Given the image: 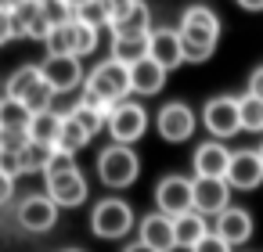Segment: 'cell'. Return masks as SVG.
<instances>
[{
	"label": "cell",
	"mask_w": 263,
	"mask_h": 252,
	"mask_svg": "<svg viewBox=\"0 0 263 252\" xmlns=\"http://www.w3.org/2000/svg\"><path fill=\"white\" fill-rule=\"evenodd\" d=\"M180 47H184V62L198 65V62H209L213 51H216V40H220V18L213 8L205 4H191L184 15H180Z\"/></svg>",
	"instance_id": "obj_1"
},
{
	"label": "cell",
	"mask_w": 263,
	"mask_h": 252,
	"mask_svg": "<svg viewBox=\"0 0 263 252\" xmlns=\"http://www.w3.org/2000/svg\"><path fill=\"white\" fill-rule=\"evenodd\" d=\"M83 94H90V98H98L101 105H119V101H126V94H134L130 90V69L126 65H119L116 58H105V62H98L90 72H87V83H83Z\"/></svg>",
	"instance_id": "obj_2"
},
{
	"label": "cell",
	"mask_w": 263,
	"mask_h": 252,
	"mask_svg": "<svg viewBox=\"0 0 263 252\" xmlns=\"http://www.w3.org/2000/svg\"><path fill=\"white\" fill-rule=\"evenodd\" d=\"M98 177H101V184L112 187V191L130 187V184L141 177V159H137V151H134L130 144H108V148H101V155H98Z\"/></svg>",
	"instance_id": "obj_3"
},
{
	"label": "cell",
	"mask_w": 263,
	"mask_h": 252,
	"mask_svg": "<svg viewBox=\"0 0 263 252\" xmlns=\"http://www.w3.org/2000/svg\"><path fill=\"white\" fill-rule=\"evenodd\" d=\"M137 227V216L130 209V202L123 198H101L94 209H90V230L105 241H116V238H126L130 230Z\"/></svg>",
	"instance_id": "obj_4"
},
{
	"label": "cell",
	"mask_w": 263,
	"mask_h": 252,
	"mask_svg": "<svg viewBox=\"0 0 263 252\" xmlns=\"http://www.w3.org/2000/svg\"><path fill=\"white\" fill-rule=\"evenodd\" d=\"M105 130H108L112 144H130V148H134V144L144 137V130H148V112H144V105H137V101H119V105H112L108 115H105Z\"/></svg>",
	"instance_id": "obj_5"
},
{
	"label": "cell",
	"mask_w": 263,
	"mask_h": 252,
	"mask_svg": "<svg viewBox=\"0 0 263 252\" xmlns=\"http://www.w3.org/2000/svg\"><path fill=\"white\" fill-rule=\"evenodd\" d=\"M155 209L170 220L184 216L195 209V177H180V173H170L155 184Z\"/></svg>",
	"instance_id": "obj_6"
},
{
	"label": "cell",
	"mask_w": 263,
	"mask_h": 252,
	"mask_svg": "<svg viewBox=\"0 0 263 252\" xmlns=\"http://www.w3.org/2000/svg\"><path fill=\"white\" fill-rule=\"evenodd\" d=\"M202 123H205V130L213 133V141L238 137V130H241V119H238V98H231V94L209 98L205 108H202Z\"/></svg>",
	"instance_id": "obj_7"
},
{
	"label": "cell",
	"mask_w": 263,
	"mask_h": 252,
	"mask_svg": "<svg viewBox=\"0 0 263 252\" xmlns=\"http://www.w3.org/2000/svg\"><path fill=\"white\" fill-rule=\"evenodd\" d=\"M40 72H44V80H47V87H51L54 94H69V90H76L80 83H87L83 62H80L76 54H47V58L40 62Z\"/></svg>",
	"instance_id": "obj_8"
},
{
	"label": "cell",
	"mask_w": 263,
	"mask_h": 252,
	"mask_svg": "<svg viewBox=\"0 0 263 252\" xmlns=\"http://www.w3.org/2000/svg\"><path fill=\"white\" fill-rule=\"evenodd\" d=\"M44 195L58 209H76V205L87 202L90 187H87V177L80 169H72V173H47L44 177Z\"/></svg>",
	"instance_id": "obj_9"
},
{
	"label": "cell",
	"mask_w": 263,
	"mask_h": 252,
	"mask_svg": "<svg viewBox=\"0 0 263 252\" xmlns=\"http://www.w3.org/2000/svg\"><path fill=\"white\" fill-rule=\"evenodd\" d=\"M155 130H159L162 141H170V144H184V141L195 133V112H191L184 101H170V105L159 108V115H155Z\"/></svg>",
	"instance_id": "obj_10"
},
{
	"label": "cell",
	"mask_w": 263,
	"mask_h": 252,
	"mask_svg": "<svg viewBox=\"0 0 263 252\" xmlns=\"http://www.w3.org/2000/svg\"><path fill=\"white\" fill-rule=\"evenodd\" d=\"M231 155L223 141H202L191 155V169L195 177H213V180H227V166H231Z\"/></svg>",
	"instance_id": "obj_11"
},
{
	"label": "cell",
	"mask_w": 263,
	"mask_h": 252,
	"mask_svg": "<svg viewBox=\"0 0 263 252\" xmlns=\"http://www.w3.org/2000/svg\"><path fill=\"white\" fill-rule=\"evenodd\" d=\"M18 223H22L29 234H47V230H54V223H58V205H54L47 195H29V198L18 205Z\"/></svg>",
	"instance_id": "obj_12"
},
{
	"label": "cell",
	"mask_w": 263,
	"mask_h": 252,
	"mask_svg": "<svg viewBox=\"0 0 263 252\" xmlns=\"http://www.w3.org/2000/svg\"><path fill=\"white\" fill-rule=\"evenodd\" d=\"M223 209H231V184L213 177H195V212L220 216Z\"/></svg>",
	"instance_id": "obj_13"
},
{
	"label": "cell",
	"mask_w": 263,
	"mask_h": 252,
	"mask_svg": "<svg viewBox=\"0 0 263 252\" xmlns=\"http://www.w3.org/2000/svg\"><path fill=\"white\" fill-rule=\"evenodd\" d=\"M227 184H231V191H256L263 184L259 151H234L231 166H227Z\"/></svg>",
	"instance_id": "obj_14"
},
{
	"label": "cell",
	"mask_w": 263,
	"mask_h": 252,
	"mask_svg": "<svg viewBox=\"0 0 263 252\" xmlns=\"http://www.w3.org/2000/svg\"><path fill=\"white\" fill-rule=\"evenodd\" d=\"M148 58L155 65H162L166 72H173L177 65H184L180 33L177 29H152V36H148Z\"/></svg>",
	"instance_id": "obj_15"
},
{
	"label": "cell",
	"mask_w": 263,
	"mask_h": 252,
	"mask_svg": "<svg viewBox=\"0 0 263 252\" xmlns=\"http://www.w3.org/2000/svg\"><path fill=\"white\" fill-rule=\"evenodd\" d=\"M252 227H256V220H252V212L249 209H241V205H231V209H223L220 216H216V234L234 248V245H245L249 238H252Z\"/></svg>",
	"instance_id": "obj_16"
},
{
	"label": "cell",
	"mask_w": 263,
	"mask_h": 252,
	"mask_svg": "<svg viewBox=\"0 0 263 252\" xmlns=\"http://www.w3.org/2000/svg\"><path fill=\"white\" fill-rule=\"evenodd\" d=\"M137 241H144V245H148V248H155V252H173V248H177L173 220H170V216H162L159 209H155V212H148V216H141V234H137Z\"/></svg>",
	"instance_id": "obj_17"
},
{
	"label": "cell",
	"mask_w": 263,
	"mask_h": 252,
	"mask_svg": "<svg viewBox=\"0 0 263 252\" xmlns=\"http://www.w3.org/2000/svg\"><path fill=\"white\" fill-rule=\"evenodd\" d=\"M166 69L162 65H155L152 58H144V62H137L134 69H130V90L137 94V98H152V94H159L162 87H166Z\"/></svg>",
	"instance_id": "obj_18"
},
{
	"label": "cell",
	"mask_w": 263,
	"mask_h": 252,
	"mask_svg": "<svg viewBox=\"0 0 263 252\" xmlns=\"http://www.w3.org/2000/svg\"><path fill=\"white\" fill-rule=\"evenodd\" d=\"M40 87H44V72H40V65H22V69H15V76H8V83H4V98L26 105Z\"/></svg>",
	"instance_id": "obj_19"
},
{
	"label": "cell",
	"mask_w": 263,
	"mask_h": 252,
	"mask_svg": "<svg viewBox=\"0 0 263 252\" xmlns=\"http://www.w3.org/2000/svg\"><path fill=\"white\" fill-rule=\"evenodd\" d=\"M112 40H123V36H152V8L144 4V0H137V8L130 15H123L119 22L108 26Z\"/></svg>",
	"instance_id": "obj_20"
},
{
	"label": "cell",
	"mask_w": 263,
	"mask_h": 252,
	"mask_svg": "<svg viewBox=\"0 0 263 252\" xmlns=\"http://www.w3.org/2000/svg\"><path fill=\"white\" fill-rule=\"evenodd\" d=\"M62 123H65V115L62 112H54V108H47V112H33V119H29V141H36V144H47V148H58V133H62Z\"/></svg>",
	"instance_id": "obj_21"
},
{
	"label": "cell",
	"mask_w": 263,
	"mask_h": 252,
	"mask_svg": "<svg viewBox=\"0 0 263 252\" xmlns=\"http://www.w3.org/2000/svg\"><path fill=\"white\" fill-rule=\"evenodd\" d=\"M69 115H72V119H76V123L90 133V137H94V133H101V130H105L108 105H101V101H98V98H90V94H83V98L69 108Z\"/></svg>",
	"instance_id": "obj_22"
},
{
	"label": "cell",
	"mask_w": 263,
	"mask_h": 252,
	"mask_svg": "<svg viewBox=\"0 0 263 252\" xmlns=\"http://www.w3.org/2000/svg\"><path fill=\"white\" fill-rule=\"evenodd\" d=\"M173 234H177V245L191 252V248L209 234V220H205L202 212H195V209H191V212H184V216H177V220H173Z\"/></svg>",
	"instance_id": "obj_23"
},
{
	"label": "cell",
	"mask_w": 263,
	"mask_h": 252,
	"mask_svg": "<svg viewBox=\"0 0 263 252\" xmlns=\"http://www.w3.org/2000/svg\"><path fill=\"white\" fill-rule=\"evenodd\" d=\"M112 58L126 69H134L137 62L148 58V36H123V40H112Z\"/></svg>",
	"instance_id": "obj_24"
},
{
	"label": "cell",
	"mask_w": 263,
	"mask_h": 252,
	"mask_svg": "<svg viewBox=\"0 0 263 252\" xmlns=\"http://www.w3.org/2000/svg\"><path fill=\"white\" fill-rule=\"evenodd\" d=\"M8 18H11V33L15 36H29L33 22L40 18V0H15V8L8 11Z\"/></svg>",
	"instance_id": "obj_25"
},
{
	"label": "cell",
	"mask_w": 263,
	"mask_h": 252,
	"mask_svg": "<svg viewBox=\"0 0 263 252\" xmlns=\"http://www.w3.org/2000/svg\"><path fill=\"white\" fill-rule=\"evenodd\" d=\"M29 119H33V112L22 101L0 98V130H29Z\"/></svg>",
	"instance_id": "obj_26"
},
{
	"label": "cell",
	"mask_w": 263,
	"mask_h": 252,
	"mask_svg": "<svg viewBox=\"0 0 263 252\" xmlns=\"http://www.w3.org/2000/svg\"><path fill=\"white\" fill-rule=\"evenodd\" d=\"M90 144V133L65 112V123H62V133H58V151H69V155H76L80 148H87Z\"/></svg>",
	"instance_id": "obj_27"
},
{
	"label": "cell",
	"mask_w": 263,
	"mask_h": 252,
	"mask_svg": "<svg viewBox=\"0 0 263 252\" xmlns=\"http://www.w3.org/2000/svg\"><path fill=\"white\" fill-rule=\"evenodd\" d=\"M51 155H54V148L29 141V144L18 151V166H22V173H44V169H47V162H51Z\"/></svg>",
	"instance_id": "obj_28"
},
{
	"label": "cell",
	"mask_w": 263,
	"mask_h": 252,
	"mask_svg": "<svg viewBox=\"0 0 263 252\" xmlns=\"http://www.w3.org/2000/svg\"><path fill=\"white\" fill-rule=\"evenodd\" d=\"M238 119H241L245 133H259L263 130V101L252 94H241L238 98Z\"/></svg>",
	"instance_id": "obj_29"
},
{
	"label": "cell",
	"mask_w": 263,
	"mask_h": 252,
	"mask_svg": "<svg viewBox=\"0 0 263 252\" xmlns=\"http://www.w3.org/2000/svg\"><path fill=\"white\" fill-rule=\"evenodd\" d=\"M44 47H47V54H76V26L69 22V26L51 29V36L44 40Z\"/></svg>",
	"instance_id": "obj_30"
},
{
	"label": "cell",
	"mask_w": 263,
	"mask_h": 252,
	"mask_svg": "<svg viewBox=\"0 0 263 252\" xmlns=\"http://www.w3.org/2000/svg\"><path fill=\"white\" fill-rule=\"evenodd\" d=\"M40 15L51 22V29H58V26H69V22H76V11L65 4V0H40Z\"/></svg>",
	"instance_id": "obj_31"
},
{
	"label": "cell",
	"mask_w": 263,
	"mask_h": 252,
	"mask_svg": "<svg viewBox=\"0 0 263 252\" xmlns=\"http://www.w3.org/2000/svg\"><path fill=\"white\" fill-rule=\"evenodd\" d=\"M76 22L94 26V29H108V11H105V4H101V0H90V4L76 8Z\"/></svg>",
	"instance_id": "obj_32"
},
{
	"label": "cell",
	"mask_w": 263,
	"mask_h": 252,
	"mask_svg": "<svg viewBox=\"0 0 263 252\" xmlns=\"http://www.w3.org/2000/svg\"><path fill=\"white\" fill-rule=\"evenodd\" d=\"M72 26H76V58L83 62L87 54H94V51H98V36H101V29L83 26V22H72Z\"/></svg>",
	"instance_id": "obj_33"
},
{
	"label": "cell",
	"mask_w": 263,
	"mask_h": 252,
	"mask_svg": "<svg viewBox=\"0 0 263 252\" xmlns=\"http://www.w3.org/2000/svg\"><path fill=\"white\" fill-rule=\"evenodd\" d=\"M72 169H80V166H76V155H69V151H58V148H54V155H51V162H47L44 177H47V173H72Z\"/></svg>",
	"instance_id": "obj_34"
},
{
	"label": "cell",
	"mask_w": 263,
	"mask_h": 252,
	"mask_svg": "<svg viewBox=\"0 0 263 252\" xmlns=\"http://www.w3.org/2000/svg\"><path fill=\"white\" fill-rule=\"evenodd\" d=\"M29 144L26 130H0V151H22Z\"/></svg>",
	"instance_id": "obj_35"
},
{
	"label": "cell",
	"mask_w": 263,
	"mask_h": 252,
	"mask_svg": "<svg viewBox=\"0 0 263 252\" xmlns=\"http://www.w3.org/2000/svg\"><path fill=\"white\" fill-rule=\"evenodd\" d=\"M105 4V11H108V26L112 22H119L123 15H130L134 8H137V0H101Z\"/></svg>",
	"instance_id": "obj_36"
},
{
	"label": "cell",
	"mask_w": 263,
	"mask_h": 252,
	"mask_svg": "<svg viewBox=\"0 0 263 252\" xmlns=\"http://www.w3.org/2000/svg\"><path fill=\"white\" fill-rule=\"evenodd\" d=\"M191 252H234V248H231V245H227V241H223L216 230H209V234H205V238H202V241H198Z\"/></svg>",
	"instance_id": "obj_37"
},
{
	"label": "cell",
	"mask_w": 263,
	"mask_h": 252,
	"mask_svg": "<svg viewBox=\"0 0 263 252\" xmlns=\"http://www.w3.org/2000/svg\"><path fill=\"white\" fill-rule=\"evenodd\" d=\"M0 173L18 180L22 177V166H18V151H0Z\"/></svg>",
	"instance_id": "obj_38"
},
{
	"label": "cell",
	"mask_w": 263,
	"mask_h": 252,
	"mask_svg": "<svg viewBox=\"0 0 263 252\" xmlns=\"http://www.w3.org/2000/svg\"><path fill=\"white\" fill-rule=\"evenodd\" d=\"M245 94H252V98H259V101H263V65H259V69H252V76H249V87H245Z\"/></svg>",
	"instance_id": "obj_39"
},
{
	"label": "cell",
	"mask_w": 263,
	"mask_h": 252,
	"mask_svg": "<svg viewBox=\"0 0 263 252\" xmlns=\"http://www.w3.org/2000/svg\"><path fill=\"white\" fill-rule=\"evenodd\" d=\"M11 191H15V180L0 173V205H4V202H11Z\"/></svg>",
	"instance_id": "obj_40"
},
{
	"label": "cell",
	"mask_w": 263,
	"mask_h": 252,
	"mask_svg": "<svg viewBox=\"0 0 263 252\" xmlns=\"http://www.w3.org/2000/svg\"><path fill=\"white\" fill-rule=\"evenodd\" d=\"M15 33H11V18H8V11H0V44H8Z\"/></svg>",
	"instance_id": "obj_41"
},
{
	"label": "cell",
	"mask_w": 263,
	"mask_h": 252,
	"mask_svg": "<svg viewBox=\"0 0 263 252\" xmlns=\"http://www.w3.org/2000/svg\"><path fill=\"white\" fill-rule=\"evenodd\" d=\"M123 252H155V248H148V245H144V241H130V245H126V248H123Z\"/></svg>",
	"instance_id": "obj_42"
},
{
	"label": "cell",
	"mask_w": 263,
	"mask_h": 252,
	"mask_svg": "<svg viewBox=\"0 0 263 252\" xmlns=\"http://www.w3.org/2000/svg\"><path fill=\"white\" fill-rule=\"evenodd\" d=\"M245 11H263V0H238Z\"/></svg>",
	"instance_id": "obj_43"
},
{
	"label": "cell",
	"mask_w": 263,
	"mask_h": 252,
	"mask_svg": "<svg viewBox=\"0 0 263 252\" xmlns=\"http://www.w3.org/2000/svg\"><path fill=\"white\" fill-rule=\"evenodd\" d=\"M65 4H69V8L76 11V8H83V4H90V0H65Z\"/></svg>",
	"instance_id": "obj_44"
},
{
	"label": "cell",
	"mask_w": 263,
	"mask_h": 252,
	"mask_svg": "<svg viewBox=\"0 0 263 252\" xmlns=\"http://www.w3.org/2000/svg\"><path fill=\"white\" fill-rule=\"evenodd\" d=\"M15 8V0H0V11H11Z\"/></svg>",
	"instance_id": "obj_45"
},
{
	"label": "cell",
	"mask_w": 263,
	"mask_h": 252,
	"mask_svg": "<svg viewBox=\"0 0 263 252\" xmlns=\"http://www.w3.org/2000/svg\"><path fill=\"white\" fill-rule=\"evenodd\" d=\"M259 162H263V144H259Z\"/></svg>",
	"instance_id": "obj_46"
},
{
	"label": "cell",
	"mask_w": 263,
	"mask_h": 252,
	"mask_svg": "<svg viewBox=\"0 0 263 252\" xmlns=\"http://www.w3.org/2000/svg\"><path fill=\"white\" fill-rule=\"evenodd\" d=\"M65 252H83V248H65Z\"/></svg>",
	"instance_id": "obj_47"
},
{
	"label": "cell",
	"mask_w": 263,
	"mask_h": 252,
	"mask_svg": "<svg viewBox=\"0 0 263 252\" xmlns=\"http://www.w3.org/2000/svg\"><path fill=\"white\" fill-rule=\"evenodd\" d=\"M0 98H4V94H0Z\"/></svg>",
	"instance_id": "obj_48"
}]
</instances>
